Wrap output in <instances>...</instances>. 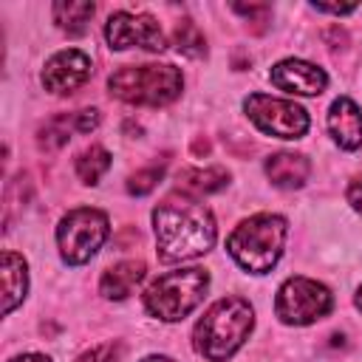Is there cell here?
Returning a JSON list of instances; mask_svg holds the SVG:
<instances>
[{
	"label": "cell",
	"instance_id": "obj_1",
	"mask_svg": "<svg viewBox=\"0 0 362 362\" xmlns=\"http://www.w3.org/2000/svg\"><path fill=\"white\" fill-rule=\"evenodd\" d=\"M158 257L164 263L189 260L212 249L215 243V221L204 204L195 198H167L153 209Z\"/></svg>",
	"mask_w": 362,
	"mask_h": 362
},
{
	"label": "cell",
	"instance_id": "obj_2",
	"mask_svg": "<svg viewBox=\"0 0 362 362\" xmlns=\"http://www.w3.org/2000/svg\"><path fill=\"white\" fill-rule=\"evenodd\" d=\"M252 325V305L240 297H223L195 325V351L209 362H226L246 342Z\"/></svg>",
	"mask_w": 362,
	"mask_h": 362
},
{
	"label": "cell",
	"instance_id": "obj_3",
	"mask_svg": "<svg viewBox=\"0 0 362 362\" xmlns=\"http://www.w3.org/2000/svg\"><path fill=\"white\" fill-rule=\"evenodd\" d=\"M283 240H286V221L280 215H252L226 240L229 255L255 274L269 272L280 255H283Z\"/></svg>",
	"mask_w": 362,
	"mask_h": 362
},
{
	"label": "cell",
	"instance_id": "obj_4",
	"mask_svg": "<svg viewBox=\"0 0 362 362\" xmlns=\"http://www.w3.org/2000/svg\"><path fill=\"white\" fill-rule=\"evenodd\" d=\"M107 88L130 105H167L181 93V71L175 65H124L110 74Z\"/></svg>",
	"mask_w": 362,
	"mask_h": 362
},
{
	"label": "cell",
	"instance_id": "obj_5",
	"mask_svg": "<svg viewBox=\"0 0 362 362\" xmlns=\"http://www.w3.org/2000/svg\"><path fill=\"white\" fill-rule=\"evenodd\" d=\"M209 286V274L204 269H178V272H167L158 280H153L144 291V308L164 320V322H175L184 320L206 294Z\"/></svg>",
	"mask_w": 362,
	"mask_h": 362
},
{
	"label": "cell",
	"instance_id": "obj_6",
	"mask_svg": "<svg viewBox=\"0 0 362 362\" xmlns=\"http://www.w3.org/2000/svg\"><path fill=\"white\" fill-rule=\"evenodd\" d=\"M107 238V215L90 206L71 209L57 226V243L65 263H88Z\"/></svg>",
	"mask_w": 362,
	"mask_h": 362
},
{
	"label": "cell",
	"instance_id": "obj_7",
	"mask_svg": "<svg viewBox=\"0 0 362 362\" xmlns=\"http://www.w3.org/2000/svg\"><path fill=\"white\" fill-rule=\"evenodd\" d=\"M334 305L331 291L308 277H291L280 286L274 300V314L286 325H308L320 317H325Z\"/></svg>",
	"mask_w": 362,
	"mask_h": 362
},
{
	"label": "cell",
	"instance_id": "obj_8",
	"mask_svg": "<svg viewBox=\"0 0 362 362\" xmlns=\"http://www.w3.org/2000/svg\"><path fill=\"white\" fill-rule=\"evenodd\" d=\"M249 119L269 136H277V139H300L305 136L308 130V113L288 102V99H274V96H266V93H252L246 102H243Z\"/></svg>",
	"mask_w": 362,
	"mask_h": 362
},
{
	"label": "cell",
	"instance_id": "obj_9",
	"mask_svg": "<svg viewBox=\"0 0 362 362\" xmlns=\"http://www.w3.org/2000/svg\"><path fill=\"white\" fill-rule=\"evenodd\" d=\"M105 37H107L110 48H116V51H124L133 45H141L147 51H164L161 25L150 14L116 11L105 25Z\"/></svg>",
	"mask_w": 362,
	"mask_h": 362
},
{
	"label": "cell",
	"instance_id": "obj_10",
	"mask_svg": "<svg viewBox=\"0 0 362 362\" xmlns=\"http://www.w3.org/2000/svg\"><path fill=\"white\" fill-rule=\"evenodd\" d=\"M88 76H90V59L76 48L54 54L42 68V85L51 93H74L88 82Z\"/></svg>",
	"mask_w": 362,
	"mask_h": 362
},
{
	"label": "cell",
	"instance_id": "obj_11",
	"mask_svg": "<svg viewBox=\"0 0 362 362\" xmlns=\"http://www.w3.org/2000/svg\"><path fill=\"white\" fill-rule=\"evenodd\" d=\"M325 82H328L325 71L311 62H303V59H283L272 68V85L286 93L317 96V93H322Z\"/></svg>",
	"mask_w": 362,
	"mask_h": 362
},
{
	"label": "cell",
	"instance_id": "obj_12",
	"mask_svg": "<svg viewBox=\"0 0 362 362\" xmlns=\"http://www.w3.org/2000/svg\"><path fill=\"white\" fill-rule=\"evenodd\" d=\"M328 130L342 150H356L362 144V110L348 96H339L328 110Z\"/></svg>",
	"mask_w": 362,
	"mask_h": 362
},
{
	"label": "cell",
	"instance_id": "obj_13",
	"mask_svg": "<svg viewBox=\"0 0 362 362\" xmlns=\"http://www.w3.org/2000/svg\"><path fill=\"white\" fill-rule=\"evenodd\" d=\"M308 158L297 153H274L266 161V175L280 189H297L308 178Z\"/></svg>",
	"mask_w": 362,
	"mask_h": 362
},
{
	"label": "cell",
	"instance_id": "obj_14",
	"mask_svg": "<svg viewBox=\"0 0 362 362\" xmlns=\"http://www.w3.org/2000/svg\"><path fill=\"white\" fill-rule=\"evenodd\" d=\"M147 274V266L141 260H122L116 266H110L105 274H102V283H99V291L107 297V300H124Z\"/></svg>",
	"mask_w": 362,
	"mask_h": 362
},
{
	"label": "cell",
	"instance_id": "obj_15",
	"mask_svg": "<svg viewBox=\"0 0 362 362\" xmlns=\"http://www.w3.org/2000/svg\"><path fill=\"white\" fill-rule=\"evenodd\" d=\"M229 181V173L221 167H206V170H181L175 178L178 192H184L187 198H204L212 195L218 189H223Z\"/></svg>",
	"mask_w": 362,
	"mask_h": 362
},
{
	"label": "cell",
	"instance_id": "obj_16",
	"mask_svg": "<svg viewBox=\"0 0 362 362\" xmlns=\"http://www.w3.org/2000/svg\"><path fill=\"white\" fill-rule=\"evenodd\" d=\"M28 286L25 260L17 252H3V314H11L17 303H23Z\"/></svg>",
	"mask_w": 362,
	"mask_h": 362
},
{
	"label": "cell",
	"instance_id": "obj_17",
	"mask_svg": "<svg viewBox=\"0 0 362 362\" xmlns=\"http://www.w3.org/2000/svg\"><path fill=\"white\" fill-rule=\"evenodd\" d=\"M54 23L68 31V34H82L93 17V3H82V0H62V3H54Z\"/></svg>",
	"mask_w": 362,
	"mask_h": 362
},
{
	"label": "cell",
	"instance_id": "obj_18",
	"mask_svg": "<svg viewBox=\"0 0 362 362\" xmlns=\"http://www.w3.org/2000/svg\"><path fill=\"white\" fill-rule=\"evenodd\" d=\"M71 133H79V127H76V113H71V116H65V113H62V116H54V119H48V122L40 127V147L57 150V147L68 144Z\"/></svg>",
	"mask_w": 362,
	"mask_h": 362
},
{
	"label": "cell",
	"instance_id": "obj_19",
	"mask_svg": "<svg viewBox=\"0 0 362 362\" xmlns=\"http://www.w3.org/2000/svg\"><path fill=\"white\" fill-rule=\"evenodd\" d=\"M107 167H110V153L105 147H99V144H90L88 150H82L76 156V175L85 184H96Z\"/></svg>",
	"mask_w": 362,
	"mask_h": 362
},
{
	"label": "cell",
	"instance_id": "obj_20",
	"mask_svg": "<svg viewBox=\"0 0 362 362\" xmlns=\"http://www.w3.org/2000/svg\"><path fill=\"white\" fill-rule=\"evenodd\" d=\"M175 48L184 54V57H201L206 51L204 45V34L198 31V25L192 20H181L178 28H175Z\"/></svg>",
	"mask_w": 362,
	"mask_h": 362
},
{
	"label": "cell",
	"instance_id": "obj_21",
	"mask_svg": "<svg viewBox=\"0 0 362 362\" xmlns=\"http://www.w3.org/2000/svg\"><path fill=\"white\" fill-rule=\"evenodd\" d=\"M161 175H164V167H161V164H153V167H147V170H139V173L130 175L127 189H130L133 195H147V192L161 181Z\"/></svg>",
	"mask_w": 362,
	"mask_h": 362
},
{
	"label": "cell",
	"instance_id": "obj_22",
	"mask_svg": "<svg viewBox=\"0 0 362 362\" xmlns=\"http://www.w3.org/2000/svg\"><path fill=\"white\" fill-rule=\"evenodd\" d=\"M119 356H122V345L107 342V345H99V348L82 354L79 362H119Z\"/></svg>",
	"mask_w": 362,
	"mask_h": 362
},
{
	"label": "cell",
	"instance_id": "obj_23",
	"mask_svg": "<svg viewBox=\"0 0 362 362\" xmlns=\"http://www.w3.org/2000/svg\"><path fill=\"white\" fill-rule=\"evenodd\" d=\"M96 124H99V113H96V110H79V113H76V127H79V133H90V130H96Z\"/></svg>",
	"mask_w": 362,
	"mask_h": 362
},
{
	"label": "cell",
	"instance_id": "obj_24",
	"mask_svg": "<svg viewBox=\"0 0 362 362\" xmlns=\"http://www.w3.org/2000/svg\"><path fill=\"white\" fill-rule=\"evenodd\" d=\"M348 201H351V206H354L356 212H362V175L351 181V187H348Z\"/></svg>",
	"mask_w": 362,
	"mask_h": 362
},
{
	"label": "cell",
	"instance_id": "obj_25",
	"mask_svg": "<svg viewBox=\"0 0 362 362\" xmlns=\"http://www.w3.org/2000/svg\"><path fill=\"white\" fill-rule=\"evenodd\" d=\"M11 362H51V359L42 356V354H25V356H17V359H11Z\"/></svg>",
	"mask_w": 362,
	"mask_h": 362
},
{
	"label": "cell",
	"instance_id": "obj_26",
	"mask_svg": "<svg viewBox=\"0 0 362 362\" xmlns=\"http://www.w3.org/2000/svg\"><path fill=\"white\" fill-rule=\"evenodd\" d=\"M141 362H173L170 356H147V359H141Z\"/></svg>",
	"mask_w": 362,
	"mask_h": 362
},
{
	"label": "cell",
	"instance_id": "obj_27",
	"mask_svg": "<svg viewBox=\"0 0 362 362\" xmlns=\"http://www.w3.org/2000/svg\"><path fill=\"white\" fill-rule=\"evenodd\" d=\"M356 305H359V311H362V286H359V291H356Z\"/></svg>",
	"mask_w": 362,
	"mask_h": 362
}]
</instances>
